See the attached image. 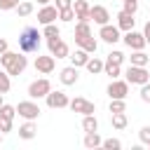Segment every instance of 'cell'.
Wrapping results in <instances>:
<instances>
[{"mask_svg":"<svg viewBox=\"0 0 150 150\" xmlns=\"http://www.w3.org/2000/svg\"><path fill=\"white\" fill-rule=\"evenodd\" d=\"M16 112H19V117H23V120H38L40 105L35 103V98H30V101H19Z\"/></svg>","mask_w":150,"mask_h":150,"instance_id":"5","label":"cell"},{"mask_svg":"<svg viewBox=\"0 0 150 150\" xmlns=\"http://www.w3.org/2000/svg\"><path fill=\"white\" fill-rule=\"evenodd\" d=\"M56 7H59V9H66V7H73V0H56Z\"/></svg>","mask_w":150,"mask_h":150,"instance_id":"41","label":"cell"},{"mask_svg":"<svg viewBox=\"0 0 150 150\" xmlns=\"http://www.w3.org/2000/svg\"><path fill=\"white\" fill-rule=\"evenodd\" d=\"M124 12H129V14H136V9H138V2H131V0H124V7H122Z\"/></svg>","mask_w":150,"mask_h":150,"instance_id":"39","label":"cell"},{"mask_svg":"<svg viewBox=\"0 0 150 150\" xmlns=\"http://www.w3.org/2000/svg\"><path fill=\"white\" fill-rule=\"evenodd\" d=\"M124 77H127L129 84H145V82H150V73H148L145 66H131V63H129Z\"/></svg>","mask_w":150,"mask_h":150,"instance_id":"3","label":"cell"},{"mask_svg":"<svg viewBox=\"0 0 150 150\" xmlns=\"http://www.w3.org/2000/svg\"><path fill=\"white\" fill-rule=\"evenodd\" d=\"M91 21L103 26V23H110V12L103 7V5H94L91 7Z\"/></svg>","mask_w":150,"mask_h":150,"instance_id":"16","label":"cell"},{"mask_svg":"<svg viewBox=\"0 0 150 150\" xmlns=\"http://www.w3.org/2000/svg\"><path fill=\"white\" fill-rule=\"evenodd\" d=\"M148 148H150V143H148Z\"/></svg>","mask_w":150,"mask_h":150,"instance_id":"49","label":"cell"},{"mask_svg":"<svg viewBox=\"0 0 150 150\" xmlns=\"http://www.w3.org/2000/svg\"><path fill=\"white\" fill-rule=\"evenodd\" d=\"M2 103H5V101H2V94H0V108H2Z\"/></svg>","mask_w":150,"mask_h":150,"instance_id":"46","label":"cell"},{"mask_svg":"<svg viewBox=\"0 0 150 150\" xmlns=\"http://www.w3.org/2000/svg\"><path fill=\"white\" fill-rule=\"evenodd\" d=\"M129 61H131V66H148V63H150V56H148L143 49H136V52L129 56Z\"/></svg>","mask_w":150,"mask_h":150,"instance_id":"23","label":"cell"},{"mask_svg":"<svg viewBox=\"0 0 150 150\" xmlns=\"http://www.w3.org/2000/svg\"><path fill=\"white\" fill-rule=\"evenodd\" d=\"M19 2H21V0H0V9H2V12H7V9H16Z\"/></svg>","mask_w":150,"mask_h":150,"instance_id":"37","label":"cell"},{"mask_svg":"<svg viewBox=\"0 0 150 150\" xmlns=\"http://www.w3.org/2000/svg\"><path fill=\"white\" fill-rule=\"evenodd\" d=\"M84 148H98L103 145V138L98 136V131H84Z\"/></svg>","mask_w":150,"mask_h":150,"instance_id":"21","label":"cell"},{"mask_svg":"<svg viewBox=\"0 0 150 150\" xmlns=\"http://www.w3.org/2000/svg\"><path fill=\"white\" fill-rule=\"evenodd\" d=\"M0 66L12 75V77H16V75H21L23 70H26V66H28V59L23 56V54H19V52H5V54H0Z\"/></svg>","mask_w":150,"mask_h":150,"instance_id":"1","label":"cell"},{"mask_svg":"<svg viewBox=\"0 0 150 150\" xmlns=\"http://www.w3.org/2000/svg\"><path fill=\"white\" fill-rule=\"evenodd\" d=\"M56 68V59L49 54V56H38L35 59V70L40 73V75H49L52 70Z\"/></svg>","mask_w":150,"mask_h":150,"instance_id":"13","label":"cell"},{"mask_svg":"<svg viewBox=\"0 0 150 150\" xmlns=\"http://www.w3.org/2000/svg\"><path fill=\"white\" fill-rule=\"evenodd\" d=\"M38 2H40V5H49L52 0H38Z\"/></svg>","mask_w":150,"mask_h":150,"instance_id":"44","label":"cell"},{"mask_svg":"<svg viewBox=\"0 0 150 150\" xmlns=\"http://www.w3.org/2000/svg\"><path fill=\"white\" fill-rule=\"evenodd\" d=\"M49 91H52V82H49L47 77L33 80V82L28 84V96H30V98H45Z\"/></svg>","mask_w":150,"mask_h":150,"instance_id":"4","label":"cell"},{"mask_svg":"<svg viewBox=\"0 0 150 150\" xmlns=\"http://www.w3.org/2000/svg\"><path fill=\"white\" fill-rule=\"evenodd\" d=\"M59 19H61V21H73V19H75V9H73V7L59 9Z\"/></svg>","mask_w":150,"mask_h":150,"instance_id":"33","label":"cell"},{"mask_svg":"<svg viewBox=\"0 0 150 150\" xmlns=\"http://www.w3.org/2000/svg\"><path fill=\"white\" fill-rule=\"evenodd\" d=\"M68 108H70L73 112H80L82 117H84V115H94V112H96V105H94L91 101H87V98H82V96H77V98H73V101L68 103Z\"/></svg>","mask_w":150,"mask_h":150,"instance_id":"6","label":"cell"},{"mask_svg":"<svg viewBox=\"0 0 150 150\" xmlns=\"http://www.w3.org/2000/svg\"><path fill=\"white\" fill-rule=\"evenodd\" d=\"M129 94V82L127 80H112L108 84V96L110 98H127Z\"/></svg>","mask_w":150,"mask_h":150,"instance_id":"11","label":"cell"},{"mask_svg":"<svg viewBox=\"0 0 150 150\" xmlns=\"http://www.w3.org/2000/svg\"><path fill=\"white\" fill-rule=\"evenodd\" d=\"M122 40H124V45H127L131 52H136V49H143V47L148 45V42H145V35H143V33H136V30H127Z\"/></svg>","mask_w":150,"mask_h":150,"instance_id":"9","label":"cell"},{"mask_svg":"<svg viewBox=\"0 0 150 150\" xmlns=\"http://www.w3.org/2000/svg\"><path fill=\"white\" fill-rule=\"evenodd\" d=\"M141 101H145V103H150V82H145V84H141Z\"/></svg>","mask_w":150,"mask_h":150,"instance_id":"38","label":"cell"},{"mask_svg":"<svg viewBox=\"0 0 150 150\" xmlns=\"http://www.w3.org/2000/svg\"><path fill=\"white\" fill-rule=\"evenodd\" d=\"M68 59H70V63H73V66L82 68V66H87V61H89V52H84V49L80 47V49H75L73 54H68Z\"/></svg>","mask_w":150,"mask_h":150,"instance_id":"18","label":"cell"},{"mask_svg":"<svg viewBox=\"0 0 150 150\" xmlns=\"http://www.w3.org/2000/svg\"><path fill=\"white\" fill-rule=\"evenodd\" d=\"M108 110H110V112H124V110H127V103H124V98H110V105H108Z\"/></svg>","mask_w":150,"mask_h":150,"instance_id":"29","label":"cell"},{"mask_svg":"<svg viewBox=\"0 0 150 150\" xmlns=\"http://www.w3.org/2000/svg\"><path fill=\"white\" fill-rule=\"evenodd\" d=\"M103 148H108V150H120V148H122V141H120V138H105V141H103Z\"/></svg>","mask_w":150,"mask_h":150,"instance_id":"34","label":"cell"},{"mask_svg":"<svg viewBox=\"0 0 150 150\" xmlns=\"http://www.w3.org/2000/svg\"><path fill=\"white\" fill-rule=\"evenodd\" d=\"M103 73H105L108 77L117 80V77L122 75V68H120V63H110V61H105V66H103Z\"/></svg>","mask_w":150,"mask_h":150,"instance_id":"26","label":"cell"},{"mask_svg":"<svg viewBox=\"0 0 150 150\" xmlns=\"http://www.w3.org/2000/svg\"><path fill=\"white\" fill-rule=\"evenodd\" d=\"M56 19H59V7H56V5H42V9L38 12V21H40L42 26L54 23Z\"/></svg>","mask_w":150,"mask_h":150,"instance_id":"12","label":"cell"},{"mask_svg":"<svg viewBox=\"0 0 150 150\" xmlns=\"http://www.w3.org/2000/svg\"><path fill=\"white\" fill-rule=\"evenodd\" d=\"M16 14L19 16H30L33 14V2H19L16 5Z\"/></svg>","mask_w":150,"mask_h":150,"instance_id":"31","label":"cell"},{"mask_svg":"<svg viewBox=\"0 0 150 150\" xmlns=\"http://www.w3.org/2000/svg\"><path fill=\"white\" fill-rule=\"evenodd\" d=\"M42 35H45L47 40H52V38H61V30H59V26H56V23H47V26H45V30H42Z\"/></svg>","mask_w":150,"mask_h":150,"instance_id":"28","label":"cell"},{"mask_svg":"<svg viewBox=\"0 0 150 150\" xmlns=\"http://www.w3.org/2000/svg\"><path fill=\"white\" fill-rule=\"evenodd\" d=\"M91 35V28H89V21H77V26H75V45L80 42V40H84V38H89Z\"/></svg>","mask_w":150,"mask_h":150,"instance_id":"20","label":"cell"},{"mask_svg":"<svg viewBox=\"0 0 150 150\" xmlns=\"http://www.w3.org/2000/svg\"><path fill=\"white\" fill-rule=\"evenodd\" d=\"M77 45H80L84 52H89V54H94V52L98 49V42H96V38H94V35H89V38H84V40H80Z\"/></svg>","mask_w":150,"mask_h":150,"instance_id":"25","label":"cell"},{"mask_svg":"<svg viewBox=\"0 0 150 150\" xmlns=\"http://www.w3.org/2000/svg\"><path fill=\"white\" fill-rule=\"evenodd\" d=\"M105 61H110V63H120V66H122V61H124V54L115 49V52H110V54H108V59H105Z\"/></svg>","mask_w":150,"mask_h":150,"instance_id":"35","label":"cell"},{"mask_svg":"<svg viewBox=\"0 0 150 150\" xmlns=\"http://www.w3.org/2000/svg\"><path fill=\"white\" fill-rule=\"evenodd\" d=\"M134 23H136V19H134V14H129V12H117V28L120 30H134Z\"/></svg>","mask_w":150,"mask_h":150,"instance_id":"17","label":"cell"},{"mask_svg":"<svg viewBox=\"0 0 150 150\" xmlns=\"http://www.w3.org/2000/svg\"><path fill=\"white\" fill-rule=\"evenodd\" d=\"M98 38H101L103 42H108V45H115V42L122 40V38H120V28H117V26H110V23H103V26L98 28Z\"/></svg>","mask_w":150,"mask_h":150,"instance_id":"10","label":"cell"},{"mask_svg":"<svg viewBox=\"0 0 150 150\" xmlns=\"http://www.w3.org/2000/svg\"><path fill=\"white\" fill-rule=\"evenodd\" d=\"M47 47H49V54H52L54 59H68V54H70L68 45H66L61 38H52V40H47Z\"/></svg>","mask_w":150,"mask_h":150,"instance_id":"7","label":"cell"},{"mask_svg":"<svg viewBox=\"0 0 150 150\" xmlns=\"http://www.w3.org/2000/svg\"><path fill=\"white\" fill-rule=\"evenodd\" d=\"M77 66H66V68H61V73H59V80H61V84H66V87H70V84H75L77 82Z\"/></svg>","mask_w":150,"mask_h":150,"instance_id":"15","label":"cell"},{"mask_svg":"<svg viewBox=\"0 0 150 150\" xmlns=\"http://www.w3.org/2000/svg\"><path fill=\"white\" fill-rule=\"evenodd\" d=\"M110 122H112V127H115L117 131H122V129L129 124V120H127L124 112H110Z\"/></svg>","mask_w":150,"mask_h":150,"instance_id":"24","label":"cell"},{"mask_svg":"<svg viewBox=\"0 0 150 150\" xmlns=\"http://www.w3.org/2000/svg\"><path fill=\"white\" fill-rule=\"evenodd\" d=\"M12 120H14V117H9V115H2V112H0V131H2V134L12 131Z\"/></svg>","mask_w":150,"mask_h":150,"instance_id":"32","label":"cell"},{"mask_svg":"<svg viewBox=\"0 0 150 150\" xmlns=\"http://www.w3.org/2000/svg\"><path fill=\"white\" fill-rule=\"evenodd\" d=\"M2 138H5V134H2V131H0V143H2Z\"/></svg>","mask_w":150,"mask_h":150,"instance_id":"47","label":"cell"},{"mask_svg":"<svg viewBox=\"0 0 150 150\" xmlns=\"http://www.w3.org/2000/svg\"><path fill=\"white\" fill-rule=\"evenodd\" d=\"M138 138H141V143H150V127L145 124V127H141V131H138Z\"/></svg>","mask_w":150,"mask_h":150,"instance_id":"36","label":"cell"},{"mask_svg":"<svg viewBox=\"0 0 150 150\" xmlns=\"http://www.w3.org/2000/svg\"><path fill=\"white\" fill-rule=\"evenodd\" d=\"M35 124H33V120H26L21 127H19V138H23V141H30V138H35Z\"/></svg>","mask_w":150,"mask_h":150,"instance_id":"19","label":"cell"},{"mask_svg":"<svg viewBox=\"0 0 150 150\" xmlns=\"http://www.w3.org/2000/svg\"><path fill=\"white\" fill-rule=\"evenodd\" d=\"M40 38H42V33H40L38 28L26 26V28L19 33V49H21L23 54L38 52V49H40Z\"/></svg>","mask_w":150,"mask_h":150,"instance_id":"2","label":"cell"},{"mask_svg":"<svg viewBox=\"0 0 150 150\" xmlns=\"http://www.w3.org/2000/svg\"><path fill=\"white\" fill-rule=\"evenodd\" d=\"M143 35H150V19H148V23H145V28H143Z\"/></svg>","mask_w":150,"mask_h":150,"instance_id":"43","label":"cell"},{"mask_svg":"<svg viewBox=\"0 0 150 150\" xmlns=\"http://www.w3.org/2000/svg\"><path fill=\"white\" fill-rule=\"evenodd\" d=\"M7 49H9V45H7V40H5V38H0V54H5Z\"/></svg>","mask_w":150,"mask_h":150,"instance_id":"42","label":"cell"},{"mask_svg":"<svg viewBox=\"0 0 150 150\" xmlns=\"http://www.w3.org/2000/svg\"><path fill=\"white\" fill-rule=\"evenodd\" d=\"M73 9H75V19L77 21H91V7H89L87 0H75Z\"/></svg>","mask_w":150,"mask_h":150,"instance_id":"14","label":"cell"},{"mask_svg":"<svg viewBox=\"0 0 150 150\" xmlns=\"http://www.w3.org/2000/svg\"><path fill=\"white\" fill-rule=\"evenodd\" d=\"M82 129H84V131H98V120H96L94 115H84Z\"/></svg>","mask_w":150,"mask_h":150,"instance_id":"27","label":"cell"},{"mask_svg":"<svg viewBox=\"0 0 150 150\" xmlns=\"http://www.w3.org/2000/svg\"><path fill=\"white\" fill-rule=\"evenodd\" d=\"M0 112H2V115H9V117H14V115H16V105H7V103H2Z\"/></svg>","mask_w":150,"mask_h":150,"instance_id":"40","label":"cell"},{"mask_svg":"<svg viewBox=\"0 0 150 150\" xmlns=\"http://www.w3.org/2000/svg\"><path fill=\"white\" fill-rule=\"evenodd\" d=\"M145 42H148V45H150V35H145Z\"/></svg>","mask_w":150,"mask_h":150,"instance_id":"45","label":"cell"},{"mask_svg":"<svg viewBox=\"0 0 150 150\" xmlns=\"http://www.w3.org/2000/svg\"><path fill=\"white\" fill-rule=\"evenodd\" d=\"M45 101H47V105L52 108V110H56V108H68V103H70V98H68V94L66 91H49L47 96H45Z\"/></svg>","mask_w":150,"mask_h":150,"instance_id":"8","label":"cell"},{"mask_svg":"<svg viewBox=\"0 0 150 150\" xmlns=\"http://www.w3.org/2000/svg\"><path fill=\"white\" fill-rule=\"evenodd\" d=\"M103 66H105V61H101L98 56H89V61H87V70L91 73V75H98V73H103Z\"/></svg>","mask_w":150,"mask_h":150,"instance_id":"22","label":"cell"},{"mask_svg":"<svg viewBox=\"0 0 150 150\" xmlns=\"http://www.w3.org/2000/svg\"><path fill=\"white\" fill-rule=\"evenodd\" d=\"M9 77H12V75H9L7 70H5V73L0 70V94H7V91H9V87H12Z\"/></svg>","mask_w":150,"mask_h":150,"instance_id":"30","label":"cell"},{"mask_svg":"<svg viewBox=\"0 0 150 150\" xmlns=\"http://www.w3.org/2000/svg\"><path fill=\"white\" fill-rule=\"evenodd\" d=\"M131 2H138V0H131Z\"/></svg>","mask_w":150,"mask_h":150,"instance_id":"48","label":"cell"}]
</instances>
